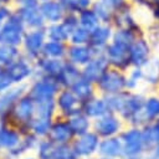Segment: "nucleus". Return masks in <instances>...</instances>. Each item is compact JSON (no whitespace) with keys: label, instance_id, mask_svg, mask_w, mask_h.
<instances>
[{"label":"nucleus","instance_id":"obj_1","mask_svg":"<svg viewBox=\"0 0 159 159\" xmlns=\"http://www.w3.org/2000/svg\"><path fill=\"white\" fill-rule=\"evenodd\" d=\"M119 139L123 147V159H134L148 152L144 144L142 127L129 125L120 133Z\"/></svg>","mask_w":159,"mask_h":159},{"label":"nucleus","instance_id":"obj_2","mask_svg":"<svg viewBox=\"0 0 159 159\" xmlns=\"http://www.w3.org/2000/svg\"><path fill=\"white\" fill-rule=\"evenodd\" d=\"M97 87L106 96L114 94L127 89V72L114 67H109L102 77L96 82Z\"/></svg>","mask_w":159,"mask_h":159},{"label":"nucleus","instance_id":"obj_3","mask_svg":"<svg viewBox=\"0 0 159 159\" xmlns=\"http://www.w3.org/2000/svg\"><path fill=\"white\" fill-rule=\"evenodd\" d=\"M129 47L130 46L125 43L111 40V42L106 46L103 51L106 58L109 62V66L127 72L132 67L129 60Z\"/></svg>","mask_w":159,"mask_h":159},{"label":"nucleus","instance_id":"obj_4","mask_svg":"<svg viewBox=\"0 0 159 159\" xmlns=\"http://www.w3.org/2000/svg\"><path fill=\"white\" fill-rule=\"evenodd\" d=\"M155 53V50L147 37V35H139L132 42L129 47V60L130 65L134 67H143L150 57Z\"/></svg>","mask_w":159,"mask_h":159},{"label":"nucleus","instance_id":"obj_5","mask_svg":"<svg viewBox=\"0 0 159 159\" xmlns=\"http://www.w3.org/2000/svg\"><path fill=\"white\" fill-rule=\"evenodd\" d=\"M133 5L132 2L128 4L127 6L119 9L116 11L113 20H112V26L114 29H122V30H129L134 32L137 36L144 35L145 29L142 26V24L135 19L134 12H133Z\"/></svg>","mask_w":159,"mask_h":159},{"label":"nucleus","instance_id":"obj_6","mask_svg":"<svg viewBox=\"0 0 159 159\" xmlns=\"http://www.w3.org/2000/svg\"><path fill=\"white\" fill-rule=\"evenodd\" d=\"M113 32H114V27L111 24L101 22L89 32L88 45L93 48L96 53H101L104 51L106 46L111 42Z\"/></svg>","mask_w":159,"mask_h":159},{"label":"nucleus","instance_id":"obj_7","mask_svg":"<svg viewBox=\"0 0 159 159\" xmlns=\"http://www.w3.org/2000/svg\"><path fill=\"white\" fill-rule=\"evenodd\" d=\"M109 62L108 60L106 58L104 53L101 52V53H96L83 67V71L81 72L82 73V77L96 83L101 77L102 75L109 68Z\"/></svg>","mask_w":159,"mask_h":159},{"label":"nucleus","instance_id":"obj_8","mask_svg":"<svg viewBox=\"0 0 159 159\" xmlns=\"http://www.w3.org/2000/svg\"><path fill=\"white\" fill-rule=\"evenodd\" d=\"M96 129L97 133L102 137H114L117 133L120 132L122 129V122L119 118H117L113 114H104L99 117V119L96 123Z\"/></svg>","mask_w":159,"mask_h":159},{"label":"nucleus","instance_id":"obj_9","mask_svg":"<svg viewBox=\"0 0 159 159\" xmlns=\"http://www.w3.org/2000/svg\"><path fill=\"white\" fill-rule=\"evenodd\" d=\"M143 76H144V83L148 86V88L155 89L159 84V55L154 53L150 60L142 67Z\"/></svg>","mask_w":159,"mask_h":159},{"label":"nucleus","instance_id":"obj_10","mask_svg":"<svg viewBox=\"0 0 159 159\" xmlns=\"http://www.w3.org/2000/svg\"><path fill=\"white\" fill-rule=\"evenodd\" d=\"M99 152L107 158H123V147L119 138L108 137L99 144Z\"/></svg>","mask_w":159,"mask_h":159},{"label":"nucleus","instance_id":"obj_11","mask_svg":"<svg viewBox=\"0 0 159 159\" xmlns=\"http://www.w3.org/2000/svg\"><path fill=\"white\" fill-rule=\"evenodd\" d=\"M143 114H144L147 122L159 119V93L157 91L145 94Z\"/></svg>","mask_w":159,"mask_h":159},{"label":"nucleus","instance_id":"obj_12","mask_svg":"<svg viewBox=\"0 0 159 159\" xmlns=\"http://www.w3.org/2000/svg\"><path fill=\"white\" fill-rule=\"evenodd\" d=\"M92 10L96 12L101 22L104 24H112L113 16L116 14V9L108 0H94L92 4Z\"/></svg>","mask_w":159,"mask_h":159},{"label":"nucleus","instance_id":"obj_13","mask_svg":"<svg viewBox=\"0 0 159 159\" xmlns=\"http://www.w3.org/2000/svg\"><path fill=\"white\" fill-rule=\"evenodd\" d=\"M142 134L144 139V144L148 152H150L154 145L159 142V119L148 122L142 127Z\"/></svg>","mask_w":159,"mask_h":159},{"label":"nucleus","instance_id":"obj_14","mask_svg":"<svg viewBox=\"0 0 159 159\" xmlns=\"http://www.w3.org/2000/svg\"><path fill=\"white\" fill-rule=\"evenodd\" d=\"M70 55H71V60L75 63L86 65L96 55V52L88 43H86V45H75L71 48Z\"/></svg>","mask_w":159,"mask_h":159},{"label":"nucleus","instance_id":"obj_15","mask_svg":"<svg viewBox=\"0 0 159 159\" xmlns=\"http://www.w3.org/2000/svg\"><path fill=\"white\" fill-rule=\"evenodd\" d=\"M41 11L52 21H57L62 17L63 11H66V7L61 4V1H47L41 5Z\"/></svg>","mask_w":159,"mask_h":159},{"label":"nucleus","instance_id":"obj_16","mask_svg":"<svg viewBox=\"0 0 159 159\" xmlns=\"http://www.w3.org/2000/svg\"><path fill=\"white\" fill-rule=\"evenodd\" d=\"M144 83V76L142 67L132 66L127 71V89L128 91H138L139 86Z\"/></svg>","mask_w":159,"mask_h":159},{"label":"nucleus","instance_id":"obj_17","mask_svg":"<svg viewBox=\"0 0 159 159\" xmlns=\"http://www.w3.org/2000/svg\"><path fill=\"white\" fill-rule=\"evenodd\" d=\"M78 22H80V26H82V27H84L89 31H92L96 26H98L101 24L98 16L92 10V7L86 9V10H83L78 14Z\"/></svg>","mask_w":159,"mask_h":159},{"label":"nucleus","instance_id":"obj_18","mask_svg":"<svg viewBox=\"0 0 159 159\" xmlns=\"http://www.w3.org/2000/svg\"><path fill=\"white\" fill-rule=\"evenodd\" d=\"M89 30L82 27V26H77L70 35H71V41L75 45H86L89 41Z\"/></svg>","mask_w":159,"mask_h":159},{"label":"nucleus","instance_id":"obj_19","mask_svg":"<svg viewBox=\"0 0 159 159\" xmlns=\"http://www.w3.org/2000/svg\"><path fill=\"white\" fill-rule=\"evenodd\" d=\"M108 1L113 5V7L116 10H119L124 6H127L128 4H130V0H108Z\"/></svg>","mask_w":159,"mask_h":159},{"label":"nucleus","instance_id":"obj_20","mask_svg":"<svg viewBox=\"0 0 159 159\" xmlns=\"http://www.w3.org/2000/svg\"><path fill=\"white\" fill-rule=\"evenodd\" d=\"M60 1H61V4L66 7V10H67V11H70V9L72 7V5L75 4V1H76V0H60Z\"/></svg>","mask_w":159,"mask_h":159},{"label":"nucleus","instance_id":"obj_21","mask_svg":"<svg viewBox=\"0 0 159 159\" xmlns=\"http://www.w3.org/2000/svg\"><path fill=\"white\" fill-rule=\"evenodd\" d=\"M134 159H157L150 152H147V153H144V154H142L140 157H138V158H134Z\"/></svg>","mask_w":159,"mask_h":159},{"label":"nucleus","instance_id":"obj_22","mask_svg":"<svg viewBox=\"0 0 159 159\" xmlns=\"http://www.w3.org/2000/svg\"><path fill=\"white\" fill-rule=\"evenodd\" d=\"M150 153H152V154H153V155H154L157 159H159V142H158V143L154 145V148L150 150Z\"/></svg>","mask_w":159,"mask_h":159},{"label":"nucleus","instance_id":"obj_23","mask_svg":"<svg viewBox=\"0 0 159 159\" xmlns=\"http://www.w3.org/2000/svg\"><path fill=\"white\" fill-rule=\"evenodd\" d=\"M25 6H35V0H17Z\"/></svg>","mask_w":159,"mask_h":159},{"label":"nucleus","instance_id":"obj_24","mask_svg":"<svg viewBox=\"0 0 159 159\" xmlns=\"http://www.w3.org/2000/svg\"><path fill=\"white\" fill-rule=\"evenodd\" d=\"M150 1V4H158L159 2V0H149Z\"/></svg>","mask_w":159,"mask_h":159},{"label":"nucleus","instance_id":"obj_25","mask_svg":"<svg viewBox=\"0 0 159 159\" xmlns=\"http://www.w3.org/2000/svg\"><path fill=\"white\" fill-rule=\"evenodd\" d=\"M155 91H157V92H158V93H159V84H158V86H157V88H155Z\"/></svg>","mask_w":159,"mask_h":159},{"label":"nucleus","instance_id":"obj_26","mask_svg":"<svg viewBox=\"0 0 159 159\" xmlns=\"http://www.w3.org/2000/svg\"><path fill=\"white\" fill-rule=\"evenodd\" d=\"M0 1H2V2H6V1H7V0H0Z\"/></svg>","mask_w":159,"mask_h":159}]
</instances>
